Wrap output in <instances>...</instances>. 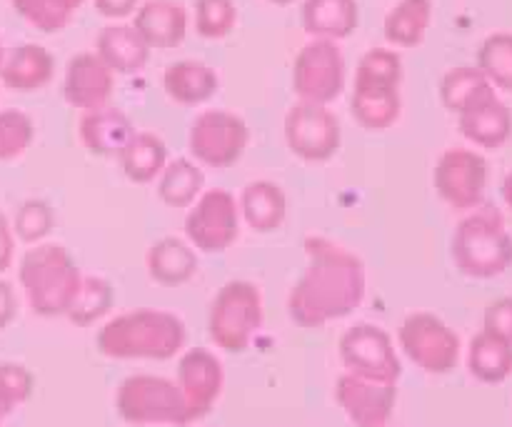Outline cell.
<instances>
[{
	"mask_svg": "<svg viewBox=\"0 0 512 427\" xmlns=\"http://www.w3.org/2000/svg\"><path fill=\"white\" fill-rule=\"evenodd\" d=\"M145 268L153 283L163 288H180L198 273V255L185 240L163 238L145 253Z\"/></svg>",
	"mask_w": 512,
	"mask_h": 427,
	"instance_id": "22",
	"label": "cell"
},
{
	"mask_svg": "<svg viewBox=\"0 0 512 427\" xmlns=\"http://www.w3.org/2000/svg\"><path fill=\"white\" fill-rule=\"evenodd\" d=\"M18 280L35 315L58 318L73 305L83 285V273L65 245L38 243L20 260Z\"/></svg>",
	"mask_w": 512,
	"mask_h": 427,
	"instance_id": "3",
	"label": "cell"
},
{
	"mask_svg": "<svg viewBox=\"0 0 512 427\" xmlns=\"http://www.w3.org/2000/svg\"><path fill=\"white\" fill-rule=\"evenodd\" d=\"M3 58H5V50H3V45H0V63H3Z\"/></svg>",
	"mask_w": 512,
	"mask_h": 427,
	"instance_id": "45",
	"label": "cell"
},
{
	"mask_svg": "<svg viewBox=\"0 0 512 427\" xmlns=\"http://www.w3.org/2000/svg\"><path fill=\"white\" fill-rule=\"evenodd\" d=\"M340 140H343L340 120L328 105L300 100L285 115V143L290 153L305 163L330 160L340 150Z\"/></svg>",
	"mask_w": 512,
	"mask_h": 427,
	"instance_id": "13",
	"label": "cell"
},
{
	"mask_svg": "<svg viewBox=\"0 0 512 427\" xmlns=\"http://www.w3.org/2000/svg\"><path fill=\"white\" fill-rule=\"evenodd\" d=\"M83 3L85 0H13V8L40 33H58L68 28Z\"/></svg>",
	"mask_w": 512,
	"mask_h": 427,
	"instance_id": "33",
	"label": "cell"
},
{
	"mask_svg": "<svg viewBox=\"0 0 512 427\" xmlns=\"http://www.w3.org/2000/svg\"><path fill=\"white\" fill-rule=\"evenodd\" d=\"M95 55L115 75H133L148 65L150 48L135 25H105L95 40Z\"/></svg>",
	"mask_w": 512,
	"mask_h": 427,
	"instance_id": "20",
	"label": "cell"
},
{
	"mask_svg": "<svg viewBox=\"0 0 512 427\" xmlns=\"http://www.w3.org/2000/svg\"><path fill=\"white\" fill-rule=\"evenodd\" d=\"M55 213L45 200H25L15 215V235L28 245H38L53 233Z\"/></svg>",
	"mask_w": 512,
	"mask_h": 427,
	"instance_id": "37",
	"label": "cell"
},
{
	"mask_svg": "<svg viewBox=\"0 0 512 427\" xmlns=\"http://www.w3.org/2000/svg\"><path fill=\"white\" fill-rule=\"evenodd\" d=\"M248 143V123L230 110H205L193 120L188 133V148L195 163L215 170L238 163Z\"/></svg>",
	"mask_w": 512,
	"mask_h": 427,
	"instance_id": "8",
	"label": "cell"
},
{
	"mask_svg": "<svg viewBox=\"0 0 512 427\" xmlns=\"http://www.w3.org/2000/svg\"><path fill=\"white\" fill-rule=\"evenodd\" d=\"M263 318V295L258 285L248 280H230L210 303V340L225 353H243L263 328Z\"/></svg>",
	"mask_w": 512,
	"mask_h": 427,
	"instance_id": "6",
	"label": "cell"
},
{
	"mask_svg": "<svg viewBox=\"0 0 512 427\" xmlns=\"http://www.w3.org/2000/svg\"><path fill=\"white\" fill-rule=\"evenodd\" d=\"M403 60L390 48H373L360 58L355 70L350 113L363 128L388 130L398 123L403 100H400Z\"/></svg>",
	"mask_w": 512,
	"mask_h": 427,
	"instance_id": "4",
	"label": "cell"
},
{
	"mask_svg": "<svg viewBox=\"0 0 512 427\" xmlns=\"http://www.w3.org/2000/svg\"><path fill=\"white\" fill-rule=\"evenodd\" d=\"M115 73L95 53H78L65 68L63 98L70 108L95 110L110 103Z\"/></svg>",
	"mask_w": 512,
	"mask_h": 427,
	"instance_id": "17",
	"label": "cell"
},
{
	"mask_svg": "<svg viewBox=\"0 0 512 427\" xmlns=\"http://www.w3.org/2000/svg\"><path fill=\"white\" fill-rule=\"evenodd\" d=\"M13 253H15V238L13 230H10V223L5 220V215L0 213V273L13 265Z\"/></svg>",
	"mask_w": 512,
	"mask_h": 427,
	"instance_id": "42",
	"label": "cell"
},
{
	"mask_svg": "<svg viewBox=\"0 0 512 427\" xmlns=\"http://www.w3.org/2000/svg\"><path fill=\"white\" fill-rule=\"evenodd\" d=\"M480 73L503 88H512V38L495 35L480 50Z\"/></svg>",
	"mask_w": 512,
	"mask_h": 427,
	"instance_id": "38",
	"label": "cell"
},
{
	"mask_svg": "<svg viewBox=\"0 0 512 427\" xmlns=\"http://www.w3.org/2000/svg\"><path fill=\"white\" fill-rule=\"evenodd\" d=\"M115 410L128 425L185 427L188 405L178 383L160 375H130L115 390Z\"/></svg>",
	"mask_w": 512,
	"mask_h": 427,
	"instance_id": "7",
	"label": "cell"
},
{
	"mask_svg": "<svg viewBox=\"0 0 512 427\" xmlns=\"http://www.w3.org/2000/svg\"><path fill=\"white\" fill-rule=\"evenodd\" d=\"M18 315V300H15L13 285L0 280V330L8 328Z\"/></svg>",
	"mask_w": 512,
	"mask_h": 427,
	"instance_id": "41",
	"label": "cell"
},
{
	"mask_svg": "<svg viewBox=\"0 0 512 427\" xmlns=\"http://www.w3.org/2000/svg\"><path fill=\"white\" fill-rule=\"evenodd\" d=\"M55 60L43 45L25 43L18 48L8 50L0 63V80L5 88L20 90V93H30V90H40L53 80Z\"/></svg>",
	"mask_w": 512,
	"mask_h": 427,
	"instance_id": "21",
	"label": "cell"
},
{
	"mask_svg": "<svg viewBox=\"0 0 512 427\" xmlns=\"http://www.w3.org/2000/svg\"><path fill=\"white\" fill-rule=\"evenodd\" d=\"M345 88V58L335 40H310L293 63V90L305 103L330 105Z\"/></svg>",
	"mask_w": 512,
	"mask_h": 427,
	"instance_id": "12",
	"label": "cell"
},
{
	"mask_svg": "<svg viewBox=\"0 0 512 427\" xmlns=\"http://www.w3.org/2000/svg\"><path fill=\"white\" fill-rule=\"evenodd\" d=\"M118 158L125 178L133 180L135 185H148L158 180V175L168 165V145L155 133H138L135 130V135L120 150Z\"/></svg>",
	"mask_w": 512,
	"mask_h": 427,
	"instance_id": "26",
	"label": "cell"
},
{
	"mask_svg": "<svg viewBox=\"0 0 512 427\" xmlns=\"http://www.w3.org/2000/svg\"><path fill=\"white\" fill-rule=\"evenodd\" d=\"M460 133L485 148H498L510 135V110L490 98L460 115Z\"/></svg>",
	"mask_w": 512,
	"mask_h": 427,
	"instance_id": "30",
	"label": "cell"
},
{
	"mask_svg": "<svg viewBox=\"0 0 512 427\" xmlns=\"http://www.w3.org/2000/svg\"><path fill=\"white\" fill-rule=\"evenodd\" d=\"M453 260L468 278L488 280L512 263V240L498 210L483 208L465 218L453 235Z\"/></svg>",
	"mask_w": 512,
	"mask_h": 427,
	"instance_id": "5",
	"label": "cell"
},
{
	"mask_svg": "<svg viewBox=\"0 0 512 427\" xmlns=\"http://www.w3.org/2000/svg\"><path fill=\"white\" fill-rule=\"evenodd\" d=\"M35 138V125L23 110H3L0 113V163L20 158Z\"/></svg>",
	"mask_w": 512,
	"mask_h": 427,
	"instance_id": "35",
	"label": "cell"
},
{
	"mask_svg": "<svg viewBox=\"0 0 512 427\" xmlns=\"http://www.w3.org/2000/svg\"><path fill=\"white\" fill-rule=\"evenodd\" d=\"M33 388L35 378L28 368H23V365L18 363L0 365V423H3L15 408L28 403L30 395H33Z\"/></svg>",
	"mask_w": 512,
	"mask_h": 427,
	"instance_id": "36",
	"label": "cell"
},
{
	"mask_svg": "<svg viewBox=\"0 0 512 427\" xmlns=\"http://www.w3.org/2000/svg\"><path fill=\"white\" fill-rule=\"evenodd\" d=\"M135 30L148 48H178L188 35V10L178 0H145L135 10Z\"/></svg>",
	"mask_w": 512,
	"mask_h": 427,
	"instance_id": "19",
	"label": "cell"
},
{
	"mask_svg": "<svg viewBox=\"0 0 512 427\" xmlns=\"http://www.w3.org/2000/svg\"><path fill=\"white\" fill-rule=\"evenodd\" d=\"M95 10H98L103 18L120 20L128 18L138 10V0H95Z\"/></svg>",
	"mask_w": 512,
	"mask_h": 427,
	"instance_id": "40",
	"label": "cell"
},
{
	"mask_svg": "<svg viewBox=\"0 0 512 427\" xmlns=\"http://www.w3.org/2000/svg\"><path fill=\"white\" fill-rule=\"evenodd\" d=\"M305 255L308 265L288 295L290 320L298 328H323L355 313L368 290L363 260L323 235L305 238Z\"/></svg>",
	"mask_w": 512,
	"mask_h": 427,
	"instance_id": "1",
	"label": "cell"
},
{
	"mask_svg": "<svg viewBox=\"0 0 512 427\" xmlns=\"http://www.w3.org/2000/svg\"><path fill=\"white\" fill-rule=\"evenodd\" d=\"M335 400L355 427H388L398 403V385L373 383L358 375H340Z\"/></svg>",
	"mask_w": 512,
	"mask_h": 427,
	"instance_id": "15",
	"label": "cell"
},
{
	"mask_svg": "<svg viewBox=\"0 0 512 427\" xmlns=\"http://www.w3.org/2000/svg\"><path fill=\"white\" fill-rule=\"evenodd\" d=\"M440 98H443L445 108L463 115L468 113V110H473L475 105L495 98V95L493 90H490L488 78H485L480 70L458 68L450 70L443 78V83H440Z\"/></svg>",
	"mask_w": 512,
	"mask_h": 427,
	"instance_id": "31",
	"label": "cell"
},
{
	"mask_svg": "<svg viewBox=\"0 0 512 427\" xmlns=\"http://www.w3.org/2000/svg\"><path fill=\"white\" fill-rule=\"evenodd\" d=\"M358 18V0H305L300 10L305 33L335 43L355 33Z\"/></svg>",
	"mask_w": 512,
	"mask_h": 427,
	"instance_id": "24",
	"label": "cell"
},
{
	"mask_svg": "<svg viewBox=\"0 0 512 427\" xmlns=\"http://www.w3.org/2000/svg\"><path fill=\"white\" fill-rule=\"evenodd\" d=\"M468 368L480 383L498 385L510 378L512 373V345L500 335L483 328L470 343Z\"/></svg>",
	"mask_w": 512,
	"mask_h": 427,
	"instance_id": "27",
	"label": "cell"
},
{
	"mask_svg": "<svg viewBox=\"0 0 512 427\" xmlns=\"http://www.w3.org/2000/svg\"><path fill=\"white\" fill-rule=\"evenodd\" d=\"M433 180L445 203L453 208H475L483 200L488 165L473 150L453 148L438 160Z\"/></svg>",
	"mask_w": 512,
	"mask_h": 427,
	"instance_id": "14",
	"label": "cell"
},
{
	"mask_svg": "<svg viewBox=\"0 0 512 427\" xmlns=\"http://www.w3.org/2000/svg\"><path fill=\"white\" fill-rule=\"evenodd\" d=\"M240 235V208L233 193L223 188L203 190L185 218V238L200 253H223Z\"/></svg>",
	"mask_w": 512,
	"mask_h": 427,
	"instance_id": "11",
	"label": "cell"
},
{
	"mask_svg": "<svg viewBox=\"0 0 512 427\" xmlns=\"http://www.w3.org/2000/svg\"><path fill=\"white\" fill-rule=\"evenodd\" d=\"M115 303L113 285L105 278H95V275H83V285H80L78 295H75L73 305L65 313V318L75 325V328H90L98 320H103L110 313Z\"/></svg>",
	"mask_w": 512,
	"mask_h": 427,
	"instance_id": "32",
	"label": "cell"
},
{
	"mask_svg": "<svg viewBox=\"0 0 512 427\" xmlns=\"http://www.w3.org/2000/svg\"><path fill=\"white\" fill-rule=\"evenodd\" d=\"M405 358L430 375H445L458 365L460 338L433 313H413L398 330Z\"/></svg>",
	"mask_w": 512,
	"mask_h": 427,
	"instance_id": "9",
	"label": "cell"
},
{
	"mask_svg": "<svg viewBox=\"0 0 512 427\" xmlns=\"http://www.w3.org/2000/svg\"><path fill=\"white\" fill-rule=\"evenodd\" d=\"M503 198L508 200V205L512 208V175L508 180H505V185H503Z\"/></svg>",
	"mask_w": 512,
	"mask_h": 427,
	"instance_id": "43",
	"label": "cell"
},
{
	"mask_svg": "<svg viewBox=\"0 0 512 427\" xmlns=\"http://www.w3.org/2000/svg\"><path fill=\"white\" fill-rule=\"evenodd\" d=\"M135 135L133 123L128 115L115 105H103V108L85 110L78 123V138L88 153L100 155V158H115L120 150L128 145Z\"/></svg>",
	"mask_w": 512,
	"mask_h": 427,
	"instance_id": "18",
	"label": "cell"
},
{
	"mask_svg": "<svg viewBox=\"0 0 512 427\" xmlns=\"http://www.w3.org/2000/svg\"><path fill=\"white\" fill-rule=\"evenodd\" d=\"M270 3H275V5H290V3H293V0H270Z\"/></svg>",
	"mask_w": 512,
	"mask_h": 427,
	"instance_id": "44",
	"label": "cell"
},
{
	"mask_svg": "<svg viewBox=\"0 0 512 427\" xmlns=\"http://www.w3.org/2000/svg\"><path fill=\"white\" fill-rule=\"evenodd\" d=\"M205 190V173L195 160H168L158 175V198L168 208H190Z\"/></svg>",
	"mask_w": 512,
	"mask_h": 427,
	"instance_id": "28",
	"label": "cell"
},
{
	"mask_svg": "<svg viewBox=\"0 0 512 427\" xmlns=\"http://www.w3.org/2000/svg\"><path fill=\"white\" fill-rule=\"evenodd\" d=\"M163 88L173 103L193 108V105L208 103L218 93L220 78L210 65L200 60H178L165 68Z\"/></svg>",
	"mask_w": 512,
	"mask_h": 427,
	"instance_id": "23",
	"label": "cell"
},
{
	"mask_svg": "<svg viewBox=\"0 0 512 427\" xmlns=\"http://www.w3.org/2000/svg\"><path fill=\"white\" fill-rule=\"evenodd\" d=\"M240 218L255 230V233H273L285 223L288 215V198L283 188L270 180H253L243 188L238 200Z\"/></svg>",
	"mask_w": 512,
	"mask_h": 427,
	"instance_id": "25",
	"label": "cell"
},
{
	"mask_svg": "<svg viewBox=\"0 0 512 427\" xmlns=\"http://www.w3.org/2000/svg\"><path fill=\"white\" fill-rule=\"evenodd\" d=\"M338 353L345 370L350 375H358V378L398 385L400 375H403V363L395 353L393 338L378 325L358 323L345 330Z\"/></svg>",
	"mask_w": 512,
	"mask_h": 427,
	"instance_id": "10",
	"label": "cell"
},
{
	"mask_svg": "<svg viewBox=\"0 0 512 427\" xmlns=\"http://www.w3.org/2000/svg\"><path fill=\"white\" fill-rule=\"evenodd\" d=\"M223 383V365L208 348H190L178 360V388L188 405L190 423L203 420L215 408Z\"/></svg>",
	"mask_w": 512,
	"mask_h": 427,
	"instance_id": "16",
	"label": "cell"
},
{
	"mask_svg": "<svg viewBox=\"0 0 512 427\" xmlns=\"http://www.w3.org/2000/svg\"><path fill=\"white\" fill-rule=\"evenodd\" d=\"M188 330L175 313L138 308L108 320L98 330V353L110 360H163L175 358L185 348Z\"/></svg>",
	"mask_w": 512,
	"mask_h": 427,
	"instance_id": "2",
	"label": "cell"
},
{
	"mask_svg": "<svg viewBox=\"0 0 512 427\" xmlns=\"http://www.w3.org/2000/svg\"><path fill=\"white\" fill-rule=\"evenodd\" d=\"M485 330L500 335L512 345V300H498L485 310Z\"/></svg>",
	"mask_w": 512,
	"mask_h": 427,
	"instance_id": "39",
	"label": "cell"
},
{
	"mask_svg": "<svg viewBox=\"0 0 512 427\" xmlns=\"http://www.w3.org/2000/svg\"><path fill=\"white\" fill-rule=\"evenodd\" d=\"M430 18H433L430 0H400L385 18V40L398 48H415L423 43Z\"/></svg>",
	"mask_w": 512,
	"mask_h": 427,
	"instance_id": "29",
	"label": "cell"
},
{
	"mask_svg": "<svg viewBox=\"0 0 512 427\" xmlns=\"http://www.w3.org/2000/svg\"><path fill=\"white\" fill-rule=\"evenodd\" d=\"M235 23H238V8L233 0H195V30L200 38H225Z\"/></svg>",
	"mask_w": 512,
	"mask_h": 427,
	"instance_id": "34",
	"label": "cell"
}]
</instances>
